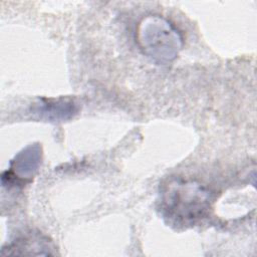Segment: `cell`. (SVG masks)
Masks as SVG:
<instances>
[{"label": "cell", "instance_id": "6da1fadb", "mask_svg": "<svg viewBox=\"0 0 257 257\" xmlns=\"http://www.w3.org/2000/svg\"><path fill=\"white\" fill-rule=\"evenodd\" d=\"M210 192L194 181L173 179L162 191V209L166 217L188 225L203 218L210 208Z\"/></svg>", "mask_w": 257, "mask_h": 257}, {"label": "cell", "instance_id": "277c9868", "mask_svg": "<svg viewBox=\"0 0 257 257\" xmlns=\"http://www.w3.org/2000/svg\"><path fill=\"white\" fill-rule=\"evenodd\" d=\"M32 111L46 120H66L76 113L77 104L70 98H41L34 104Z\"/></svg>", "mask_w": 257, "mask_h": 257}, {"label": "cell", "instance_id": "7a4b0ae2", "mask_svg": "<svg viewBox=\"0 0 257 257\" xmlns=\"http://www.w3.org/2000/svg\"><path fill=\"white\" fill-rule=\"evenodd\" d=\"M137 39L142 51L154 62L162 65L173 62L183 47L179 30L160 15H149L141 20Z\"/></svg>", "mask_w": 257, "mask_h": 257}, {"label": "cell", "instance_id": "5b68a950", "mask_svg": "<svg viewBox=\"0 0 257 257\" xmlns=\"http://www.w3.org/2000/svg\"><path fill=\"white\" fill-rule=\"evenodd\" d=\"M11 255H52L51 243L44 236L33 233L24 236L8 247Z\"/></svg>", "mask_w": 257, "mask_h": 257}, {"label": "cell", "instance_id": "3957f363", "mask_svg": "<svg viewBox=\"0 0 257 257\" xmlns=\"http://www.w3.org/2000/svg\"><path fill=\"white\" fill-rule=\"evenodd\" d=\"M41 163V148L38 144L29 145L20 151L11 161L10 170L2 176L8 183L30 180L37 172Z\"/></svg>", "mask_w": 257, "mask_h": 257}]
</instances>
